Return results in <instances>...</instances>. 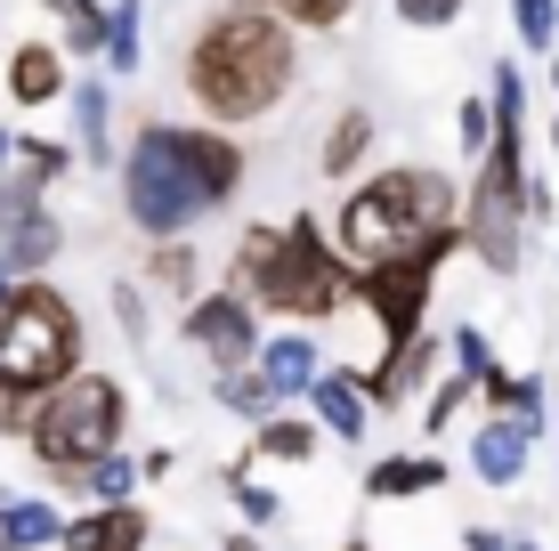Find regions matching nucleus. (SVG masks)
<instances>
[{"mask_svg":"<svg viewBox=\"0 0 559 551\" xmlns=\"http://www.w3.org/2000/svg\"><path fill=\"white\" fill-rule=\"evenodd\" d=\"M0 536H9V551H49L57 543V511L41 495H9L0 503Z\"/></svg>","mask_w":559,"mask_h":551,"instance_id":"nucleus-26","label":"nucleus"},{"mask_svg":"<svg viewBox=\"0 0 559 551\" xmlns=\"http://www.w3.org/2000/svg\"><path fill=\"white\" fill-rule=\"evenodd\" d=\"M308 397V414H317V430H333V439L341 446H349V439H365V390H357V373H317V382H308L300 390Z\"/></svg>","mask_w":559,"mask_h":551,"instance_id":"nucleus-16","label":"nucleus"},{"mask_svg":"<svg viewBox=\"0 0 559 551\" xmlns=\"http://www.w3.org/2000/svg\"><path fill=\"white\" fill-rule=\"evenodd\" d=\"M122 430H130L122 382H114V373L73 366L66 382H49L41 397H33L25 446H33V463H41L49 479H66V470H90L98 454H114V446H122Z\"/></svg>","mask_w":559,"mask_h":551,"instance_id":"nucleus-4","label":"nucleus"},{"mask_svg":"<svg viewBox=\"0 0 559 551\" xmlns=\"http://www.w3.org/2000/svg\"><path fill=\"white\" fill-rule=\"evenodd\" d=\"M260 9L276 16V25H293V33H341L357 0H260Z\"/></svg>","mask_w":559,"mask_h":551,"instance_id":"nucleus-29","label":"nucleus"},{"mask_svg":"<svg viewBox=\"0 0 559 551\" xmlns=\"http://www.w3.org/2000/svg\"><path fill=\"white\" fill-rule=\"evenodd\" d=\"M57 551H146V511L139 503H98L82 519H57Z\"/></svg>","mask_w":559,"mask_h":551,"instance_id":"nucleus-13","label":"nucleus"},{"mask_svg":"<svg viewBox=\"0 0 559 551\" xmlns=\"http://www.w3.org/2000/svg\"><path fill=\"white\" fill-rule=\"evenodd\" d=\"M511 25L527 49H551L559 41V0H511Z\"/></svg>","mask_w":559,"mask_h":551,"instance_id":"nucleus-32","label":"nucleus"},{"mask_svg":"<svg viewBox=\"0 0 559 551\" xmlns=\"http://www.w3.org/2000/svg\"><path fill=\"white\" fill-rule=\"evenodd\" d=\"M397 9V25H414V33H447L462 25V0H390Z\"/></svg>","mask_w":559,"mask_h":551,"instance_id":"nucleus-34","label":"nucleus"},{"mask_svg":"<svg viewBox=\"0 0 559 551\" xmlns=\"http://www.w3.org/2000/svg\"><path fill=\"white\" fill-rule=\"evenodd\" d=\"M57 252H66V219H57L49 203L0 227V276H9V284H16V276H49Z\"/></svg>","mask_w":559,"mask_h":551,"instance_id":"nucleus-11","label":"nucleus"},{"mask_svg":"<svg viewBox=\"0 0 559 551\" xmlns=\"http://www.w3.org/2000/svg\"><path fill=\"white\" fill-rule=\"evenodd\" d=\"M454 139H462V155H487V98L454 106Z\"/></svg>","mask_w":559,"mask_h":551,"instance_id":"nucleus-35","label":"nucleus"},{"mask_svg":"<svg viewBox=\"0 0 559 551\" xmlns=\"http://www.w3.org/2000/svg\"><path fill=\"white\" fill-rule=\"evenodd\" d=\"M170 155H179V170H187V187H195V203L203 212H227V203H236V187H243V146L227 139L219 122H170Z\"/></svg>","mask_w":559,"mask_h":551,"instance_id":"nucleus-9","label":"nucleus"},{"mask_svg":"<svg viewBox=\"0 0 559 551\" xmlns=\"http://www.w3.org/2000/svg\"><path fill=\"white\" fill-rule=\"evenodd\" d=\"M0 292H9V276H0Z\"/></svg>","mask_w":559,"mask_h":551,"instance_id":"nucleus-44","label":"nucleus"},{"mask_svg":"<svg viewBox=\"0 0 559 551\" xmlns=\"http://www.w3.org/2000/svg\"><path fill=\"white\" fill-rule=\"evenodd\" d=\"M122 212L154 243L187 236L195 219H211L203 203H195V187H187L179 155H170V122H139V139H130V155H122Z\"/></svg>","mask_w":559,"mask_h":551,"instance_id":"nucleus-7","label":"nucleus"},{"mask_svg":"<svg viewBox=\"0 0 559 551\" xmlns=\"http://www.w3.org/2000/svg\"><path fill=\"white\" fill-rule=\"evenodd\" d=\"M438 357H447V340H430V333H406V340H390L381 349V366L365 373V406H406V397H421V382L438 373Z\"/></svg>","mask_w":559,"mask_h":551,"instance_id":"nucleus-10","label":"nucleus"},{"mask_svg":"<svg viewBox=\"0 0 559 551\" xmlns=\"http://www.w3.org/2000/svg\"><path fill=\"white\" fill-rule=\"evenodd\" d=\"M519 179H527V163H511V155H478V179H471V195H462V252L478 260L487 276H519L527 268V212H519Z\"/></svg>","mask_w":559,"mask_h":551,"instance_id":"nucleus-6","label":"nucleus"},{"mask_svg":"<svg viewBox=\"0 0 559 551\" xmlns=\"http://www.w3.org/2000/svg\"><path fill=\"white\" fill-rule=\"evenodd\" d=\"M187 340L211 357V373L252 366V349H260V309L236 292V284H219V292H187Z\"/></svg>","mask_w":559,"mask_h":551,"instance_id":"nucleus-8","label":"nucleus"},{"mask_svg":"<svg viewBox=\"0 0 559 551\" xmlns=\"http://www.w3.org/2000/svg\"><path fill=\"white\" fill-rule=\"evenodd\" d=\"M73 366H82V316H73V300L49 276H16L0 292V390L41 397Z\"/></svg>","mask_w":559,"mask_h":551,"instance_id":"nucleus-5","label":"nucleus"},{"mask_svg":"<svg viewBox=\"0 0 559 551\" xmlns=\"http://www.w3.org/2000/svg\"><path fill=\"white\" fill-rule=\"evenodd\" d=\"M57 487H66V495H90V503H130V495H139V463L114 446V454H98L90 470H66Z\"/></svg>","mask_w":559,"mask_h":551,"instance_id":"nucleus-22","label":"nucleus"},{"mask_svg":"<svg viewBox=\"0 0 559 551\" xmlns=\"http://www.w3.org/2000/svg\"><path fill=\"white\" fill-rule=\"evenodd\" d=\"M227 284H236L252 309L267 316H300V325H317V316H341L357 292V268L333 252V236H324L317 212H293L284 227H243L236 260H227Z\"/></svg>","mask_w":559,"mask_h":551,"instance_id":"nucleus-2","label":"nucleus"},{"mask_svg":"<svg viewBox=\"0 0 559 551\" xmlns=\"http://www.w3.org/2000/svg\"><path fill=\"white\" fill-rule=\"evenodd\" d=\"M252 366H260V382L276 390V397H300L324 373V357H317V340H308V333H267L260 349H252Z\"/></svg>","mask_w":559,"mask_h":551,"instance_id":"nucleus-15","label":"nucleus"},{"mask_svg":"<svg viewBox=\"0 0 559 551\" xmlns=\"http://www.w3.org/2000/svg\"><path fill=\"white\" fill-rule=\"evenodd\" d=\"M0 170H25V179H66L73 170V146H57V139H25V130H0Z\"/></svg>","mask_w":559,"mask_h":551,"instance_id":"nucleus-23","label":"nucleus"},{"mask_svg":"<svg viewBox=\"0 0 559 551\" xmlns=\"http://www.w3.org/2000/svg\"><path fill=\"white\" fill-rule=\"evenodd\" d=\"M511 551H535V543H511Z\"/></svg>","mask_w":559,"mask_h":551,"instance_id":"nucleus-43","label":"nucleus"},{"mask_svg":"<svg viewBox=\"0 0 559 551\" xmlns=\"http://www.w3.org/2000/svg\"><path fill=\"white\" fill-rule=\"evenodd\" d=\"M0 551H9V536H0Z\"/></svg>","mask_w":559,"mask_h":551,"instance_id":"nucleus-45","label":"nucleus"},{"mask_svg":"<svg viewBox=\"0 0 559 551\" xmlns=\"http://www.w3.org/2000/svg\"><path fill=\"white\" fill-rule=\"evenodd\" d=\"M146 284H163V292H203V268H195V243L187 236H163L146 260Z\"/></svg>","mask_w":559,"mask_h":551,"instance_id":"nucleus-28","label":"nucleus"},{"mask_svg":"<svg viewBox=\"0 0 559 551\" xmlns=\"http://www.w3.org/2000/svg\"><path fill=\"white\" fill-rule=\"evenodd\" d=\"M25 422H33V397L25 390H0V439H25Z\"/></svg>","mask_w":559,"mask_h":551,"instance_id":"nucleus-37","label":"nucleus"},{"mask_svg":"<svg viewBox=\"0 0 559 551\" xmlns=\"http://www.w3.org/2000/svg\"><path fill=\"white\" fill-rule=\"evenodd\" d=\"M430 487H447V463H438V454H390V463L365 470V495L373 503H406V495H430Z\"/></svg>","mask_w":559,"mask_h":551,"instance_id":"nucleus-18","label":"nucleus"},{"mask_svg":"<svg viewBox=\"0 0 559 551\" xmlns=\"http://www.w3.org/2000/svg\"><path fill=\"white\" fill-rule=\"evenodd\" d=\"M341 551H373V543H365V536H349V543H341Z\"/></svg>","mask_w":559,"mask_h":551,"instance_id":"nucleus-40","label":"nucleus"},{"mask_svg":"<svg viewBox=\"0 0 559 551\" xmlns=\"http://www.w3.org/2000/svg\"><path fill=\"white\" fill-rule=\"evenodd\" d=\"M462 551H511V536H495V527H471V536H462Z\"/></svg>","mask_w":559,"mask_h":551,"instance_id":"nucleus-38","label":"nucleus"},{"mask_svg":"<svg viewBox=\"0 0 559 551\" xmlns=\"http://www.w3.org/2000/svg\"><path fill=\"white\" fill-rule=\"evenodd\" d=\"M211 397H219L227 414H243V422H260V414H276V406H284V397L260 382V366H227L219 382H211Z\"/></svg>","mask_w":559,"mask_h":551,"instance_id":"nucleus-27","label":"nucleus"},{"mask_svg":"<svg viewBox=\"0 0 559 551\" xmlns=\"http://www.w3.org/2000/svg\"><path fill=\"white\" fill-rule=\"evenodd\" d=\"M227 551H260V536H252V527H236V536H227Z\"/></svg>","mask_w":559,"mask_h":551,"instance_id":"nucleus-39","label":"nucleus"},{"mask_svg":"<svg viewBox=\"0 0 559 551\" xmlns=\"http://www.w3.org/2000/svg\"><path fill=\"white\" fill-rule=\"evenodd\" d=\"M73 57L57 41H16L9 49V106H66Z\"/></svg>","mask_w":559,"mask_h":551,"instance_id":"nucleus-12","label":"nucleus"},{"mask_svg":"<svg viewBox=\"0 0 559 551\" xmlns=\"http://www.w3.org/2000/svg\"><path fill=\"white\" fill-rule=\"evenodd\" d=\"M98 57H106V73H139V57H146V9H139V0H114V9H106Z\"/></svg>","mask_w":559,"mask_h":551,"instance_id":"nucleus-24","label":"nucleus"},{"mask_svg":"<svg viewBox=\"0 0 559 551\" xmlns=\"http://www.w3.org/2000/svg\"><path fill=\"white\" fill-rule=\"evenodd\" d=\"M447 357H454V373H471V382H487V373H495V349H487V333H478V325H454Z\"/></svg>","mask_w":559,"mask_h":551,"instance_id":"nucleus-33","label":"nucleus"},{"mask_svg":"<svg viewBox=\"0 0 559 551\" xmlns=\"http://www.w3.org/2000/svg\"><path fill=\"white\" fill-rule=\"evenodd\" d=\"M478 397H487V414H503V422H519V430H527V439H544V382H535V373H527V382H519V373H503V366H495L487 373V382H478Z\"/></svg>","mask_w":559,"mask_h":551,"instance_id":"nucleus-20","label":"nucleus"},{"mask_svg":"<svg viewBox=\"0 0 559 551\" xmlns=\"http://www.w3.org/2000/svg\"><path fill=\"white\" fill-rule=\"evenodd\" d=\"M454 212H462V187L447 179V170H430V163L373 170V179H365L357 195L341 203L333 252L349 260V268H381V260L414 252L430 227H454Z\"/></svg>","mask_w":559,"mask_h":551,"instance_id":"nucleus-3","label":"nucleus"},{"mask_svg":"<svg viewBox=\"0 0 559 551\" xmlns=\"http://www.w3.org/2000/svg\"><path fill=\"white\" fill-rule=\"evenodd\" d=\"M66 98H73L82 163H114V82H66Z\"/></svg>","mask_w":559,"mask_h":551,"instance_id":"nucleus-17","label":"nucleus"},{"mask_svg":"<svg viewBox=\"0 0 559 551\" xmlns=\"http://www.w3.org/2000/svg\"><path fill=\"white\" fill-rule=\"evenodd\" d=\"M293 89H300V41L260 0H227V9H211L195 25V41H187V98L203 106V122H219V130L267 122Z\"/></svg>","mask_w":559,"mask_h":551,"instance_id":"nucleus-1","label":"nucleus"},{"mask_svg":"<svg viewBox=\"0 0 559 551\" xmlns=\"http://www.w3.org/2000/svg\"><path fill=\"white\" fill-rule=\"evenodd\" d=\"M527 454H535V439L519 422H503V414H487V422L471 430V470L487 487H519L527 479Z\"/></svg>","mask_w":559,"mask_h":551,"instance_id":"nucleus-14","label":"nucleus"},{"mask_svg":"<svg viewBox=\"0 0 559 551\" xmlns=\"http://www.w3.org/2000/svg\"><path fill=\"white\" fill-rule=\"evenodd\" d=\"M317 439H324V430L300 422V414H284V406L252 422V454H260V463H308V454H317Z\"/></svg>","mask_w":559,"mask_h":551,"instance_id":"nucleus-21","label":"nucleus"},{"mask_svg":"<svg viewBox=\"0 0 559 551\" xmlns=\"http://www.w3.org/2000/svg\"><path fill=\"white\" fill-rule=\"evenodd\" d=\"M471 397H478V382H471V373H454V366H447V382L430 390V439H447V430L462 422V406H471Z\"/></svg>","mask_w":559,"mask_h":551,"instance_id":"nucleus-31","label":"nucleus"},{"mask_svg":"<svg viewBox=\"0 0 559 551\" xmlns=\"http://www.w3.org/2000/svg\"><path fill=\"white\" fill-rule=\"evenodd\" d=\"M227 495H236V511H243V527H276V487H260L252 479V463H227Z\"/></svg>","mask_w":559,"mask_h":551,"instance_id":"nucleus-30","label":"nucleus"},{"mask_svg":"<svg viewBox=\"0 0 559 551\" xmlns=\"http://www.w3.org/2000/svg\"><path fill=\"white\" fill-rule=\"evenodd\" d=\"M551 155H559V113H551Z\"/></svg>","mask_w":559,"mask_h":551,"instance_id":"nucleus-41","label":"nucleus"},{"mask_svg":"<svg viewBox=\"0 0 559 551\" xmlns=\"http://www.w3.org/2000/svg\"><path fill=\"white\" fill-rule=\"evenodd\" d=\"M373 113L365 106H341L333 113V130H324V146H317V163H324V179H349V170H365V155H373Z\"/></svg>","mask_w":559,"mask_h":551,"instance_id":"nucleus-19","label":"nucleus"},{"mask_svg":"<svg viewBox=\"0 0 559 551\" xmlns=\"http://www.w3.org/2000/svg\"><path fill=\"white\" fill-rule=\"evenodd\" d=\"M551 89H559V57H551Z\"/></svg>","mask_w":559,"mask_h":551,"instance_id":"nucleus-42","label":"nucleus"},{"mask_svg":"<svg viewBox=\"0 0 559 551\" xmlns=\"http://www.w3.org/2000/svg\"><path fill=\"white\" fill-rule=\"evenodd\" d=\"M41 9H49L57 49H66V57H98V41H106V9H98V0H41Z\"/></svg>","mask_w":559,"mask_h":551,"instance_id":"nucleus-25","label":"nucleus"},{"mask_svg":"<svg viewBox=\"0 0 559 551\" xmlns=\"http://www.w3.org/2000/svg\"><path fill=\"white\" fill-rule=\"evenodd\" d=\"M114 325H122L130 340H146L154 316H146V292H139V284H114Z\"/></svg>","mask_w":559,"mask_h":551,"instance_id":"nucleus-36","label":"nucleus"}]
</instances>
